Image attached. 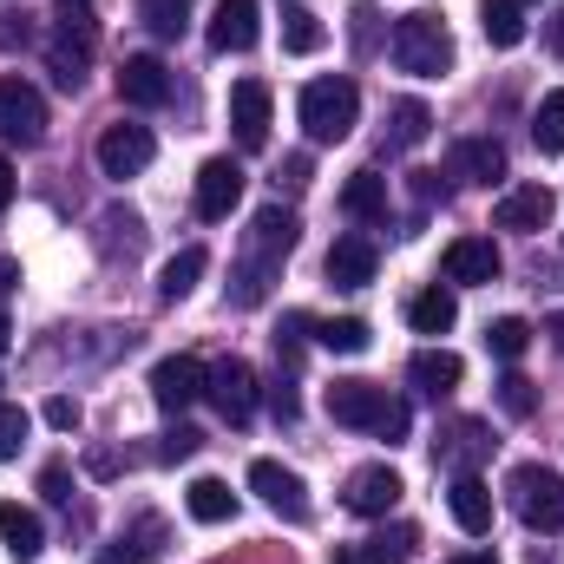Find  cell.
Masks as SVG:
<instances>
[{"instance_id": "cell-1", "label": "cell", "mask_w": 564, "mask_h": 564, "mask_svg": "<svg viewBox=\"0 0 564 564\" xmlns=\"http://www.w3.org/2000/svg\"><path fill=\"white\" fill-rule=\"evenodd\" d=\"M295 237H302V224H295V210H257V224H250V243H243V263H237V289H230V302L237 308H257L263 295H270V276L282 270V257L295 250Z\"/></svg>"}, {"instance_id": "cell-2", "label": "cell", "mask_w": 564, "mask_h": 564, "mask_svg": "<svg viewBox=\"0 0 564 564\" xmlns=\"http://www.w3.org/2000/svg\"><path fill=\"white\" fill-rule=\"evenodd\" d=\"M322 401H328V421H335V426L381 433V440H408V401H394L381 381H361V375H348V381H335Z\"/></svg>"}, {"instance_id": "cell-3", "label": "cell", "mask_w": 564, "mask_h": 564, "mask_svg": "<svg viewBox=\"0 0 564 564\" xmlns=\"http://www.w3.org/2000/svg\"><path fill=\"white\" fill-rule=\"evenodd\" d=\"M93 46H99V20H93V7H86V0H59V7H53V46H46V59H53V79H59L66 93L86 86Z\"/></svg>"}, {"instance_id": "cell-4", "label": "cell", "mask_w": 564, "mask_h": 564, "mask_svg": "<svg viewBox=\"0 0 564 564\" xmlns=\"http://www.w3.org/2000/svg\"><path fill=\"white\" fill-rule=\"evenodd\" d=\"M295 119H302V132H308L315 144H341L348 132H355V119H361V93H355V79H308Z\"/></svg>"}, {"instance_id": "cell-5", "label": "cell", "mask_w": 564, "mask_h": 564, "mask_svg": "<svg viewBox=\"0 0 564 564\" xmlns=\"http://www.w3.org/2000/svg\"><path fill=\"white\" fill-rule=\"evenodd\" d=\"M388 53H394L401 73H414V79H440V73L453 66V33H446L440 13H408V20H394Z\"/></svg>"}, {"instance_id": "cell-6", "label": "cell", "mask_w": 564, "mask_h": 564, "mask_svg": "<svg viewBox=\"0 0 564 564\" xmlns=\"http://www.w3.org/2000/svg\"><path fill=\"white\" fill-rule=\"evenodd\" d=\"M506 506L532 525V532H564V473L525 459L506 473Z\"/></svg>"}, {"instance_id": "cell-7", "label": "cell", "mask_w": 564, "mask_h": 564, "mask_svg": "<svg viewBox=\"0 0 564 564\" xmlns=\"http://www.w3.org/2000/svg\"><path fill=\"white\" fill-rule=\"evenodd\" d=\"M191 204H197L204 224H224V217L243 204V164H237V158H204V164H197V191H191Z\"/></svg>"}, {"instance_id": "cell-8", "label": "cell", "mask_w": 564, "mask_h": 564, "mask_svg": "<svg viewBox=\"0 0 564 564\" xmlns=\"http://www.w3.org/2000/svg\"><path fill=\"white\" fill-rule=\"evenodd\" d=\"M250 492H257L276 519L308 525V486H302V473H289L282 459H257V466H250Z\"/></svg>"}, {"instance_id": "cell-9", "label": "cell", "mask_w": 564, "mask_h": 564, "mask_svg": "<svg viewBox=\"0 0 564 564\" xmlns=\"http://www.w3.org/2000/svg\"><path fill=\"white\" fill-rule=\"evenodd\" d=\"M0 139L7 144H40L46 139V99L26 79H0Z\"/></svg>"}, {"instance_id": "cell-10", "label": "cell", "mask_w": 564, "mask_h": 564, "mask_svg": "<svg viewBox=\"0 0 564 564\" xmlns=\"http://www.w3.org/2000/svg\"><path fill=\"white\" fill-rule=\"evenodd\" d=\"M204 394H210V408H217L230 426H243L250 414H257V368L230 355V361H217V368H210Z\"/></svg>"}, {"instance_id": "cell-11", "label": "cell", "mask_w": 564, "mask_h": 564, "mask_svg": "<svg viewBox=\"0 0 564 564\" xmlns=\"http://www.w3.org/2000/svg\"><path fill=\"white\" fill-rule=\"evenodd\" d=\"M151 158H158L151 126H126V119H119V126H106V132H99V171H106V177H119V184H126V177H139Z\"/></svg>"}, {"instance_id": "cell-12", "label": "cell", "mask_w": 564, "mask_h": 564, "mask_svg": "<svg viewBox=\"0 0 564 564\" xmlns=\"http://www.w3.org/2000/svg\"><path fill=\"white\" fill-rule=\"evenodd\" d=\"M204 381H210V368H204L197 355H164V361L151 368V401H158L164 414H184V408L204 394Z\"/></svg>"}, {"instance_id": "cell-13", "label": "cell", "mask_w": 564, "mask_h": 564, "mask_svg": "<svg viewBox=\"0 0 564 564\" xmlns=\"http://www.w3.org/2000/svg\"><path fill=\"white\" fill-rule=\"evenodd\" d=\"M401 473L394 466H361V473H348V492H341V506L348 512H361V519H388L394 506H401Z\"/></svg>"}, {"instance_id": "cell-14", "label": "cell", "mask_w": 564, "mask_h": 564, "mask_svg": "<svg viewBox=\"0 0 564 564\" xmlns=\"http://www.w3.org/2000/svg\"><path fill=\"white\" fill-rule=\"evenodd\" d=\"M499 230H525V237H539V230H552V217H558V197H552V184H519V191H506L499 197Z\"/></svg>"}, {"instance_id": "cell-15", "label": "cell", "mask_w": 564, "mask_h": 564, "mask_svg": "<svg viewBox=\"0 0 564 564\" xmlns=\"http://www.w3.org/2000/svg\"><path fill=\"white\" fill-rule=\"evenodd\" d=\"M230 126L243 151H263L270 144V86L263 79H237L230 86Z\"/></svg>"}, {"instance_id": "cell-16", "label": "cell", "mask_w": 564, "mask_h": 564, "mask_svg": "<svg viewBox=\"0 0 564 564\" xmlns=\"http://www.w3.org/2000/svg\"><path fill=\"white\" fill-rule=\"evenodd\" d=\"M119 99H126V106H144V112L164 106V99H171V66H164L158 53H132V59L119 66Z\"/></svg>"}, {"instance_id": "cell-17", "label": "cell", "mask_w": 564, "mask_h": 564, "mask_svg": "<svg viewBox=\"0 0 564 564\" xmlns=\"http://www.w3.org/2000/svg\"><path fill=\"white\" fill-rule=\"evenodd\" d=\"M446 506H453V525H459V532H473V539L492 532V486H486L479 473H453Z\"/></svg>"}, {"instance_id": "cell-18", "label": "cell", "mask_w": 564, "mask_h": 564, "mask_svg": "<svg viewBox=\"0 0 564 564\" xmlns=\"http://www.w3.org/2000/svg\"><path fill=\"white\" fill-rule=\"evenodd\" d=\"M440 270H446V282H492L499 276V243L492 237H453L446 243V257H440Z\"/></svg>"}, {"instance_id": "cell-19", "label": "cell", "mask_w": 564, "mask_h": 564, "mask_svg": "<svg viewBox=\"0 0 564 564\" xmlns=\"http://www.w3.org/2000/svg\"><path fill=\"white\" fill-rule=\"evenodd\" d=\"M375 270H381L375 237H335V250H328V282L335 289H368Z\"/></svg>"}, {"instance_id": "cell-20", "label": "cell", "mask_w": 564, "mask_h": 564, "mask_svg": "<svg viewBox=\"0 0 564 564\" xmlns=\"http://www.w3.org/2000/svg\"><path fill=\"white\" fill-rule=\"evenodd\" d=\"M257 0H217V13H210V46L217 53H250L257 46Z\"/></svg>"}, {"instance_id": "cell-21", "label": "cell", "mask_w": 564, "mask_h": 564, "mask_svg": "<svg viewBox=\"0 0 564 564\" xmlns=\"http://www.w3.org/2000/svg\"><path fill=\"white\" fill-rule=\"evenodd\" d=\"M0 545L13 552V564H33L40 552H46V525H40V512L0 499Z\"/></svg>"}, {"instance_id": "cell-22", "label": "cell", "mask_w": 564, "mask_h": 564, "mask_svg": "<svg viewBox=\"0 0 564 564\" xmlns=\"http://www.w3.org/2000/svg\"><path fill=\"white\" fill-rule=\"evenodd\" d=\"M459 375H466V361H459L453 348H421V355L408 361V381H414L421 394H433V401H440V394H453V388H459Z\"/></svg>"}, {"instance_id": "cell-23", "label": "cell", "mask_w": 564, "mask_h": 564, "mask_svg": "<svg viewBox=\"0 0 564 564\" xmlns=\"http://www.w3.org/2000/svg\"><path fill=\"white\" fill-rule=\"evenodd\" d=\"M341 210H348L355 224H388V177H381V171H355V177L341 184Z\"/></svg>"}, {"instance_id": "cell-24", "label": "cell", "mask_w": 564, "mask_h": 564, "mask_svg": "<svg viewBox=\"0 0 564 564\" xmlns=\"http://www.w3.org/2000/svg\"><path fill=\"white\" fill-rule=\"evenodd\" d=\"M453 171L466 184H499L506 177V144L499 139H459L453 144Z\"/></svg>"}, {"instance_id": "cell-25", "label": "cell", "mask_w": 564, "mask_h": 564, "mask_svg": "<svg viewBox=\"0 0 564 564\" xmlns=\"http://www.w3.org/2000/svg\"><path fill=\"white\" fill-rule=\"evenodd\" d=\"M184 506H191V519H197V525H230V519H237V492H230L224 479H210V473H204V479H191Z\"/></svg>"}, {"instance_id": "cell-26", "label": "cell", "mask_w": 564, "mask_h": 564, "mask_svg": "<svg viewBox=\"0 0 564 564\" xmlns=\"http://www.w3.org/2000/svg\"><path fill=\"white\" fill-rule=\"evenodd\" d=\"M486 453H492V440H486L479 421H453L440 433V459H446L453 473H473V459H486Z\"/></svg>"}, {"instance_id": "cell-27", "label": "cell", "mask_w": 564, "mask_h": 564, "mask_svg": "<svg viewBox=\"0 0 564 564\" xmlns=\"http://www.w3.org/2000/svg\"><path fill=\"white\" fill-rule=\"evenodd\" d=\"M408 322H414V328H421V335H446V328H453V322H459V295H453V289H440V282H433V289H421V295H414V302H408Z\"/></svg>"}, {"instance_id": "cell-28", "label": "cell", "mask_w": 564, "mask_h": 564, "mask_svg": "<svg viewBox=\"0 0 564 564\" xmlns=\"http://www.w3.org/2000/svg\"><path fill=\"white\" fill-rule=\"evenodd\" d=\"M204 270H210V257H204L197 243H184V250L158 270V295H164V302H184V295L197 289V276H204Z\"/></svg>"}, {"instance_id": "cell-29", "label": "cell", "mask_w": 564, "mask_h": 564, "mask_svg": "<svg viewBox=\"0 0 564 564\" xmlns=\"http://www.w3.org/2000/svg\"><path fill=\"white\" fill-rule=\"evenodd\" d=\"M315 328V341L328 348V355H361L368 341H375V328L361 322V315H328V322H308Z\"/></svg>"}, {"instance_id": "cell-30", "label": "cell", "mask_w": 564, "mask_h": 564, "mask_svg": "<svg viewBox=\"0 0 564 564\" xmlns=\"http://www.w3.org/2000/svg\"><path fill=\"white\" fill-rule=\"evenodd\" d=\"M479 26H486L492 46H519V40H525V13H519V0H479Z\"/></svg>"}, {"instance_id": "cell-31", "label": "cell", "mask_w": 564, "mask_h": 564, "mask_svg": "<svg viewBox=\"0 0 564 564\" xmlns=\"http://www.w3.org/2000/svg\"><path fill=\"white\" fill-rule=\"evenodd\" d=\"M426 132H433V112H426L421 99H401V106L388 112V144H394V151H414Z\"/></svg>"}, {"instance_id": "cell-32", "label": "cell", "mask_w": 564, "mask_h": 564, "mask_svg": "<svg viewBox=\"0 0 564 564\" xmlns=\"http://www.w3.org/2000/svg\"><path fill=\"white\" fill-rule=\"evenodd\" d=\"M532 144L552 151V158L564 151V93H545V99L532 106Z\"/></svg>"}, {"instance_id": "cell-33", "label": "cell", "mask_w": 564, "mask_h": 564, "mask_svg": "<svg viewBox=\"0 0 564 564\" xmlns=\"http://www.w3.org/2000/svg\"><path fill=\"white\" fill-rule=\"evenodd\" d=\"M139 20L158 33V40H184V26H191V0H139Z\"/></svg>"}, {"instance_id": "cell-34", "label": "cell", "mask_w": 564, "mask_h": 564, "mask_svg": "<svg viewBox=\"0 0 564 564\" xmlns=\"http://www.w3.org/2000/svg\"><path fill=\"white\" fill-rule=\"evenodd\" d=\"M486 348H492L499 361H519V355L532 348V322H525V315H499V322L486 328Z\"/></svg>"}, {"instance_id": "cell-35", "label": "cell", "mask_w": 564, "mask_h": 564, "mask_svg": "<svg viewBox=\"0 0 564 564\" xmlns=\"http://www.w3.org/2000/svg\"><path fill=\"white\" fill-rule=\"evenodd\" d=\"M328 33H322V20L308 13V7H289L282 13V53H315Z\"/></svg>"}, {"instance_id": "cell-36", "label": "cell", "mask_w": 564, "mask_h": 564, "mask_svg": "<svg viewBox=\"0 0 564 564\" xmlns=\"http://www.w3.org/2000/svg\"><path fill=\"white\" fill-rule=\"evenodd\" d=\"M368 545H375V552H381L388 564H408L414 552H421V525H381Z\"/></svg>"}, {"instance_id": "cell-37", "label": "cell", "mask_w": 564, "mask_h": 564, "mask_svg": "<svg viewBox=\"0 0 564 564\" xmlns=\"http://www.w3.org/2000/svg\"><path fill=\"white\" fill-rule=\"evenodd\" d=\"M499 408H506L512 421H532V414H539V388H532L525 375H506V381H499Z\"/></svg>"}, {"instance_id": "cell-38", "label": "cell", "mask_w": 564, "mask_h": 564, "mask_svg": "<svg viewBox=\"0 0 564 564\" xmlns=\"http://www.w3.org/2000/svg\"><path fill=\"white\" fill-rule=\"evenodd\" d=\"M26 408H13V401H0V459H13L20 446H26Z\"/></svg>"}, {"instance_id": "cell-39", "label": "cell", "mask_w": 564, "mask_h": 564, "mask_svg": "<svg viewBox=\"0 0 564 564\" xmlns=\"http://www.w3.org/2000/svg\"><path fill=\"white\" fill-rule=\"evenodd\" d=\"M197 446H204V433H197V426H171V433H164V446H158V459H191Z\"/></svg>"}, {"instance_id": "cell-40", "label": "cell", "mask_w": 564, "mask_h": 564, "mask_svg": "<svg viewBox=\"0 0 564 564\" xmlns=\"http://www.w3.org/2000/svg\"><path fill=\"white\" fill-rule=\"evenodd\" d=\"M40 492H46V499H59V506H66V499H73V473H66V466H59V459H53V466H40Z\"/></svg>"}, {"instance_id": "cell-41", "label": "cell", "mask_w": 564, "mask_h": 564, "mask_svg": "<svg viewBox=\"0 0 564 564\" xmlns=\"http://www.w3.org/2000/svg\"><path fill=\"white\" fill-rule=\"evenodd\" d=\"M46 426L73 433V426H79V401H73V394H53V401H46Z\"/></svg>"}, {"instance_id": "cell-42", "label": "cell", "mask_w": 564, "mask_h": 564, "mask_svg": "<svg viewBox=\"0 0 564 564\" xmlns=\"http://www.w3.org/2000/svg\"><path fill=\"white\" fill-rule=\"evenodd\" d=\"M270 408H276V421H295V414H302V401H295V388H289V381L270 388Z\"/></svg>"}, {"instance_id": "cell-43", "label": "cell", "mask_w": 564, "mask_h": 564, "mask_svg": "<svg viewBox=\"0 0 564 564\" xmlns=\"http://www.w3.org/2000/svg\"><path fill=\"white\" fill-rule=\"evenodd\" d=\"M276 184H289V191H302V184H308V158H302V151H295V158H282V177Z\"/></svg>"}, {"instance_id": "cell-44", "label": "cell", "mask_w": 564, "mask_h": 564, "mask_svg": "<svg viewBox=\"0 0 564 564\" xmlns=\"http://www.w3.org/2000/svg\"><path fill=\"white\" fill-rule=\"evenodd\" d=\"M335 564H388V558H381L375 545H341V552H335Z\"/></svg>"}, {"instance_id": "cell-45", "label": "cell", "mask_w": 564, "mask_h": 564, "mask_svg": "<svg viewBox=\"0 0 564 564\" xmlns=\"http://www.w3.org/2000/svg\"><path fill=\"white\" fill-rule=\"evenodd\" d=\"M545 46H552V53L564 59V7L552 13V20H545Z\"/></svg>"}, {"instance_id": "cell-46", "label": "cell", "mask_w": 564, "mask_h": 564, "mask_svg": "<svg viewBox=\"0 0 564 564\" xmlns=\"http://www.w3.org/2000/svg\"><path fill=\"white\" fill-rule=\"evenodd\" d=\"M99 564H144V545H139V552H132V545H106V558H99Z\"/></svg>"}, {"instance_id": "cell-47", "label": "cell", "mask_w": 564, "mask_h": 564, "mask_svg": "<svg viewBox=\"0 0 564 564\" xmlns=\"http://www.w3.org/2000/svg\"><path fill=\"white\" fill-rule=\"evenodd\" d=\"M7 204H13V164L0 158V210H7Z\"/></svg>"}, {"instance_id": "cell-48", "label": "cell", "mask_w": 564, "mask_h": 564, "mask_svg": "<svg viewBox=\"0 0 564 564\" xmlns=\"http://www.w3.org/2000/svg\"><path fill=\"white\" fill-rule=\"evenodd\" d=\"M13 282H20V263H13V257H0V295H7Z\"/></svg>"}, {"instance_id": "cell-49", "label": "cell", "mask_w": 564, "mask_h": 564, "mask_svg": "<svg viewBox=\"0 0 564 564\" xmlns=\"http://www.w3.org/2000/svg\"><path fill=\"white\" fill-rule=\"evenodd\" d=\"M453 564H499V558H492V552H459Z\"/></svg>"}, {"instance_id": "cell-50", "label": "cell", "mask_w": 564, "mask_h": 564, "mask_svg": "<svg viewBox=\"0 0 564 564\" xmlns=\"http://www.w3.org/2000/svg\"><path fill=\"white\" fill-rule=\"evenodd\" d=\"M7 335H13V328H7V308H0V355H7Z\"/></svg>"}, {"instance_id": "cell-51", "label": "cell", "mask_w": 564, "mask_h": 564, "mask_svg": "<svg viewBox=\"0 0 564 564\" xmlns=\"http://www.w3.org/2000/svg\"><path fill=\"white\" fill-rule=\"evenodd\" d=\"M552 335H558V348H564V315H558V322H552Z\"/></svg>"}]
</instances>
